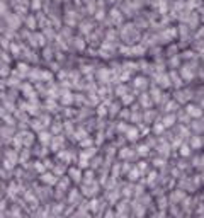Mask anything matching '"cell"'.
Wrapping results in <instances>:
<instances>
[{"instance_id": "obj_1", "label": "cell", "mask_w": 204, "mask_h": 218, "mask_svg": "<svg viewBox=\"0 0 204 218\" xmlns=\"http://www.w3.org/2000/svg\"><path fill=\"white\" fill-rule=\"evenodd\" d=\"M189 114H192V116H201V111H199V108H196V106H189Z\"/></svg>"}]
</instances>
